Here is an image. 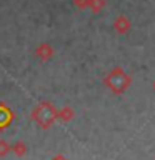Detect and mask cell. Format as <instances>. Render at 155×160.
<instances>
[{
    "label": "cell",
    "mask_w": 155,
    "mask_h": 160,
    "mask_svg": "<svg viewBox=\"0 0 155 160\" xmlns=\"http://www.w3.org/2000/svg\"><path fill=\"white\" fill-rule=\"evenodd\" d=\"M75 117V112L70 107H63V108H60L58 112H57V120H60V122H70Z\"/></svg>",
    "instance_id": "8992f818"
},
{
    "label": "cell",
    "mask_w": 155,
    "mask_h": 160,
    "mask_svg": "<svg viewBox=\"0 0 155 160\" xmlns=\"http://www.w3.org/2000/svg\"><path fill=\"white\" fill-rule=\"evenodd\" d=\"M12 152V145H10L7 140L0 138V157H5V155H8Z\"/></svg>",
    "instance_id": "9c48e42d"
},
{
    "label": "cell",
    "mask_w": 155,
    "mask_h": 160,
    "mask_svg": "<svg viewBox=\"0 0 155 160\" xmlns=\"http://www.w3.org/2000/svg\"><path fill=\"white\" fill-rule=\"evenodd\" d=\"M105 0H90V5H88V8L92 10L93 13H98V12H102V8L105 7Z\"/></svg>",
    "instance_id": "ba28073f"
},
{
    "label": "cell",
    "mask_w": 155,
    "mask_h": 160,
    "mask_svg": "<svg viewBox=\"0 0 155 160\" xmlns=\"http://www.w3.org/2000/svg\"><path fill=\"white\" fill-rule=\"evenodd\" d=\"M130 27H132V23H130L128 17H125V15H118V17L113 20V28H115V32L120 33V35L128 33Z\"/></svg>",
    "instance_id": "5b68a950"
},
{
    "label": "cell",
    "mask_w": 155,
    "mask_h": 160,
    "mask_svg": "<svg viewBox=\"0 0 155 160\" xmlns=\"http://www.w3.org/2000/svg\"><path fill=\"white\" fill-rule=\"evenodd\" d=\"M57 112L58 110L53 107V103L45 100V102H40V103L35 105V108L32 110L30 117H32V120L40 128L47 130L55 123V120H57Z\"/></svg>",
    "instance_id": "7a4b0ae2"
},
{
    "label": "cell",
    "mask_w": 155,
    "mask_h": 160,
    "mask_svg": "<svg viewBox=\"0 0 155 160\" xmlns=\"http://www.w3.org/2000/svg\"><path fill=\"white\" fill-rule=\"evenodd\" d=\"M13 118H15V115L12 112V108L7 103L0 102V130H5L7 127H10Z\"/></svg>",
    "instance_id": "3957f363"
},
{
    "label": "cell",
    "mask_w": 155,
    "mask_h": 160,
    "mask_svg": "<svg viewBox=\"0 0 155 160\" xmlns=\"http://www.w3.org/2000/svg\"><path fill=\"white\" fill-rule=\"evenodd\" d=\"M52 160H67V158H65L63 155H55V157H53Z\"/></svg>",
    "instance_id": "8fae6325"
},
{
    "label": "cell",
    "mask_w": 155,
    "mask_h": 160,
    "mask_svg": "<svg viewBox=\"0 0 155 160\" xmlns=\"http://www.w3.org/2000/svg\"><path fill=\"white\" fill-rule=\"evenodd\" d=\"M35 57H37L38 60H42V62H47V60H50L53 57V47L50 43H47V42H42L38 45L37 48H35Z\"/></svg>",
    "instance_id": "277c9868"
},
{
    "label": "cell",
    "mask_w": 155,
    "mask_h": 160,
    "mask_svg": "<svg viewBox=\"0 0 155 160\" xmlns=\"http://www.w3.org/2000/svg\"><path fill=\"white\" fill-rule=\"evenodd\" d=\"M153 90H155V82H153Z\"/></svg>",
    "instance_id": "7c38bea8"
},
{
    "label": "cell",
    "mask_w": 155,
    "mask_h": 160,
    "mask_svg": "<svg viewBox=\"0 0 155 160\" xmlns=\"http://www.w3.org/2000/svg\"><path fill=\"white\" fill-rule=\"evenodd\" d=\"M130 83H132V77L125 72L122 67H115L105 75L103 85L107 87L112 93L115 95H122L128 90Z\"/></svg>",
    "instance_id": "6da1fadb"
},
{
    "label": "cell",
    "mask_w": 155,
    "mask_h": 160,
    "mask_svg": "<svg viewBox=\"0 0 155 160\" xmlns=\"http://www.w3.org/2000/svg\"><path fill=\"white\" fill-rule=\"evenodd\" d=\"M12 152L17 155V157H23V155L27 153V145L18 140V142L15 143V145H12Z\"/></svg>",
    "instance_id": "52a82bcc"
},
{
    "label": "cell",
    "mask_w": 155,
    "mask_h": 160,
    "mask_svg": "<svg viewBox=\"0 0 155 160\" xmlns=\"http://www.w3.org/2000/svg\"><path fill=\"white\" fill-rule=\"evenodd\" d=\"M73 5L77 8H80V10H85V8H88L90 0H73Z\"/></svg>",
    "instance_id": "30bf717a"
}]
</instances>
